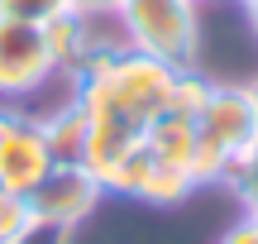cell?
Returning <instances> with one entry per match:
<instances>
[{
    "label": "cell",
    "mask_w": 258,
    "mask_h": 244,
    "mask_svg": "<svg viewBox=\"0 0 258 244\" xmlns=\"http://www.w3.org/2000/svg\"><path fill=\"white\" fill-rule=\"evenodd\" d=\"M172 77L177 72L163 67L158 57H144L134 48H115L101 63H91L86 72L72 77V101L96 125H120V130L144 134L167 110Z\"/></svg>",
    "instance_id": "1"
},
{
    "label": "cell",
    "mask_w": 258,
    "mask_h": 244,
    "mask_svg": "<svg viewBox=\"0 0 258 244\" xmlns=\"http://www.w3.org/2000/svg\"><path fill=\"white\" fill-rule=\"evenodd\" d=\"M258 144V101L253 86H211L196 115V187L230 182L234 163Z\"/></svg>",
    "instance_id": "2"
},
{
    "label": "cell",
    "mask_w": 258,
    "mask_h": 244,
    "mask_svg": "<svg viewBox=\"0 0 258 244\" xmlns=\"http://www.w3.org/2000/svg\"><path fill=\"white\" fill-rule=\"evenodd\" d=\"M115 24L124 48L158 57L172 72L201 67V15L191 0H120Z\"/></svg>",
    "instance_id": "3"
},
{
    "label": "cell",
    "mask_w": 258,
    "mask_h": 244,
    "mask_svg": "<svg viewBox=\"0 0 258 244\" xmlns=\"http://www.w3.org/2000/svg\"><path fill=\"white\" fill-rule=\"evenodd\" d=\"M53 168H57V158H53V144L43 134V120L0 105V187L29 201V192Z\"/></svg>",
    "instance_id": "4"
},
{
    "label": "cell",
    "mask_w": 258,
    "mask_h": 244,
    "mask_svg": "<svg viewBox=\"0 0 258 244\" xmlns=\"http://www.w3.org/2000/svg\"><path fill=\"white\" fill-rule=\"evenodd\" d=\"M57 77L43 24L0 19V101H24Z\"/></svg>",
    "instance_id": "5"
},
{
    "label": "cell",
    "mask_w": 258,
    "mask_h": 244,
    "mask_svg": "<svg viewBox=\"0 0 258 244\" xmlns=\"http://www.w3.org/2000/svg\"><path fill=\"white\" fill-rule=\"evenodd\" d=\"M105 187L96 182L91 168L82 163H57L34 192H29V216L34 220H48V225H62V230H77L82 220H91V211L101 206Z\"/></svg>",
    "instance_id": "6"
},
{
    "label": "cell",
    "mask_w": 258,
    "mask_h": 244,
    "mask_svg": "<svg viewBox=\"0 0 258 244\" xmlns=\"http://www.w3.org/2000/svg\"><path fill=\"white\" fill-rule=\"evenodd\" d=\"M48 34V48H53V63H57V77H77L86 72L91 63H101L105 53H115V48H124L120 38H105L101 34V15H91V10H62L57 19H48L43 24Z\"/></svg>",
    "instance_id": "7"
},
{
    "label": "cell",
    "mask_w": 258,
    "mask_h": 244,
    "mask_svg": "<svg viewBox=\"0 0 258 244\" xmlns=\"http://www.w3.org/2000/svg\"><path fill=\"white\" fill-rule=\"evenodd\" d=\"M144 149H148V158H153L158 168L182 172V177L196 182V120L163 110V115L144 130Z\"/></svg>",
    "instance_id": "8"
},
{
    "label": "cell",
    "mask_w": 258,
    "mask_h": 244,
    "mask_svg": "<svg viewBox=\"0 0 258 244\" xmlns=\"http://www.w3.org/2000/svg\"><path fill=\"white\" fill-rule=\"evenodd\" d=\"M38 120H43V134H48V144H53L57 163H82V153H86V110L82 105L67 101L62 110L38 115Z\"/></svg>",
    "instance_id": "9"
},
{
    "label": "cell",
    "mask_w": 258,
    "mask_h": 244,
    "mask_svg": "<svg viewBox=\"0 0 258 244\" xmlns=\"http://www.w3.org/2000/svg\"><path fill=\"white\" fill-rule=\"evenodd\" d=\"M211 77L201 72V67H186V72H177L172 77V96H167V110L172 115H186V120H196L201 115V105H206V96H211Z\"/></svg>",
    "instance_id": "10"
},
{
    "label": "cell",
    "mask_w": 258,
    "mask_h": 244,
    "mask_svg": "<svg viewBox=\"0 0 258 244\" xmlns=\"http://www.w3.org/2000/svg\"><path fill=\"white\" fill-rule=\"evenodd\" d=\"M77 0H0V19H24V24H48Z\"/></svg>",
    "instance_id": "11"
},
{
    "label": "cell",
    "mask_w": 258,
    "mask_h": 244,
    "mask_svg": "<svg viewBox=\"0 0 258 244\" xmlns=\"http://www.w3.org/2000/svg\"><path fill=\"white\" fill-rule=\"evenodd\" d=\"M230 187H234V197L244 201V211H249V216H258V144H253L249 153H244L239 163H234Z\"/></svg>",
    "instance_id": "12"
},
{
    "label": "cell",
    "mask_w": 258,
    "mask_h": 244,
    "mask_svg": "<svg viewBox=\"0 0 258 244\" xmlns=\"http://www.w3.org/2000/svg\"><path fill=\"white\" fill-rule=\"evenodd\" d=\"M29 220H34V216H29V201L0 187V244H5L10 235H19V230H24Z\"/></svg>",
    "instance_id": "13"
},
{
    "label": "cell",
    "mask_w": 258,
    "mask_h": 244,
    "mask_svg": "<svg viewBox=\"0 0 258 244\" xmlns=\"http://www.w3.org/2000/svg\"><path fill=\"white\" fill-rule=\"evenodd\" d=\"M5 244H72V230L62 225H48V220H29L19 235H10Z\"/></svg>",
    "instance_id": "14"
},
{
    "label": "cell",
    "mask_w": 258,
    "mask_h": 244,
    "mask_svg": "<svg viewBox=\"0 0 258 244\" xmlns=\"http://www.w3.org/2000/svg\"><path fill=\"white\" fill-rule=\"evenodd\" d=\"M220 244H258V225H253V216L234 220V225L220 235Z\"/></svg>",
    "instance_id": "15"
},
{
    "label": "cell",
    "mask_w": 258,
    "mask_h": 244,
    "mask_svg": "<svg viewBox=\"0 0 258 244\" xmlns=\"http://www.w3.org/2000/svg\"><path fill=\"white\" fill-rule=\"evenodd\" d=\"M120 0H77V10H91V15H115Z\"/></svg>",
    "instance_id": "16"
},
{
    "label": "cell",
    "mask_w": 258,
    "mask_h": 244,
    "mask_svg": "<svg viewBox=\"0 0 258 244\" xmlns=\"http://www.w3.org/2000/svg\"><path fill=\"white\" fill-rule=\"evenodd\" d=\"M244 15H249V24H253V34H258V0H244Z\"/></svg>",
    "instance_id": "17"
},
{
    "label": "cell",
    "mask_w": 258,
    "mask_h": 244,
    "mask_svg": "<svg viewBox=\"0 0 258 244\" xmlns=\"http://www.w3.org/2000/svg\"><path fill=\"white\" fill-rule=\"evenodd\" d=\"M253 101H258V82H253Z\"/></svg>",
    "instance_id": "18"
},
{
    "label": "cell",
    "mask_w": 258,
    "mask_h": 244,
    "mask_svg": "<svg viewBox=\"0 0 258 244\" xmlns=\"http://www.w3.org/2000/svg\"><path fill=\"white\" fill-rule=\"evenodd\" d=\"M191 5H201V0H191Z\"/></svg>",
    "instance_id": "19"
},
{
    "label": "cell",
    "mask_w": 258,
    "mask_h": 244,
    "mask_svg": "<svg viewBox=\"0 0 258 244\" xmlns=\"http://www.w3.org/2000/svg\"><path fill=\"white\" fill-rule=\"evenodd\" d=\"M253 225H258V216H253Z\"/></svg>",
    "instance_id": "20"
}]
</instances>
